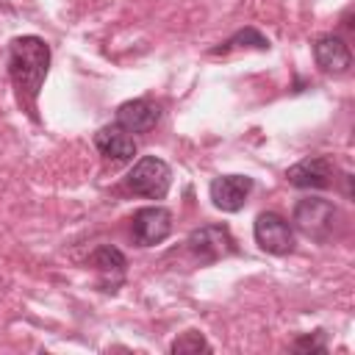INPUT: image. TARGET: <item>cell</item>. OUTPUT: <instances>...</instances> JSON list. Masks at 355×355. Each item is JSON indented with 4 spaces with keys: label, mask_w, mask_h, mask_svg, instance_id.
Listing matches in <instances>:
<instances>
[{
    "label": "cell",
    "mask_w": 355,
    "mask_h": 355,
    "mask_svg": "<svg viewBox=\"0 0 355 355\" xmlns=\"http://www.w3.org/2000/svg\"><path fill=\"white\" fill-rule=\"evenodd\" d=\"M133 241L139 247H155L172 233V214L161 205L139 208L133 216Z\"/></svg>",
    "instance_id": "cell-6"
},
{
    "label": "cell",
    "mask_w": 355,
    "mask_h": 355,
    "mask_svg": "<svg viewBox=\"0 0 355 355\" xmlns=\"http://www.w3.org/2000/svg\"><path fill=\"white\" fill-rule=\"evenodd\" d=\"M172 186V169L155 155H144L128 172V189L147 200H164Z\"/></svg>",
    "instance_id": "cell-3"
},
{
    "label": "cell",
    "mask_w": 355,
    "mask_h": 355,
    "mask_svg": "<svg viewBox=\"0 0 355 355\" xmlns=\"http://www.w3.org/2000/svg\"><path fill=\"white\" fill-rule=\"evenodd\" d=\"M211 347H208V341L202 338V333H194V330H189V333H183V336H178L175 341H172V347H169V352L172 355H194V352H208Z\"/></svg>",
    "instance_id": "cell-14"
},
{
    "label": "cell",
    "mask_w": 355,
    "mask_h": 355,
    "mask_svg": "<svg viewBox=\"0 0 355 355\" xmlns=\"http://www.w3.org/2000/svg\"><path fill=\"white\" fill-rule=\"evenodd\" d=\"M333 175H336V166L327 155H313V158H305L286 169L288 183L297 189H327L336 180Z\"/></svg>",
    "instance_id": "cell-8"
},
{
    "label": "cell",
    "mask_w": 355,
    "mask_h": 355,
    "mask_svg": "<svg viewBox=\"0 0 355 355\" xmlns=\"http://www.w3.org/2000/svg\"><path fill=\"white\" fill-rule=\"evenodd\" d=\"M50 69V47L39 36H17L8 50V72L19 92L31 100L39 94Z\"/></svg>",
    "instance_id": "cell-1"
},
{
    "label": "cell",
    "mask_w": 355,
    "mask_h": 355,
    "mask_svg": "<svg viewBox=\"0 0 355 355\" xmlns=\"http://www.w3.org/2000/svg\"><path fill=\"white\" fill-rule=\"evenodd\" d=\"M336 216H338V211H336V205L330 200H324V197H302L294 205L291 222L302 236H308L313 241H327L333 236Z\"/></svg>",
    "instance_id": "cell-2"
},
{
    "label": "cell",
    "mask_w": 355,
    "mask_h": 355,
    "mask_svg": "<svg viewBox=\"0 0 355 355\" xmlns=\"http://www.w3.org/2000/svg\"><path fill=\"white\" fill-rule=\"evenodd\" d=\"M252 233H255L258 247L272 255H288L294 250V227L280 214H272V211L258 214Z\"/></svg>",
    "instance_id": "cell-5"
},
{
    "label": "cell",
    "mask_w": 355,
    "mask_h": 355,
    "mask_svg": "<svg viewBox=\"0 0 355 355\" xmlns=\"http://www.w3.org/2000/svg\"><path fill=\"white\" fill-rule=\"evenodd\" d=\"M158 119H161V108L144 97L128 100L116 108V125L125 128L128 133H147L158 125Z\"/></svg>",
    "instance_id": "cell-10"
},
{
    "label": "cell",
    "mask_w": 355,
    "mask_h": 355,
    "mask_svg": "<svg viewBox=\"0 0 355 355\" xmlns=\"http://www.w3.org/2000/svg\"><path fill=\"white\" fill-rule=\"evenodd\" d=\"M92 266L100 272L103 283L108 286L105 291H116V286H119L122 277H125L128 261H125L122 250H116V247H111V244H103V247H97V250L92 252Z\"/></svg>",
    "instance_id": "cell-12"
},
{
    "label": "cell",
    "mask_w": 355,
    "mask_h": 355,
    "mask_svg": "<svg viewBox=\"0 0 355 355\" xmlns=\"http://www.w3.org/2000/svg\"><path fill=\"white\" fill-rule=\"evenodd\" d=\"M247 44H252V47H258V50H269V39H263L255 28H244V31H239L236 36H230L222 47H214L211 53L216 55V53H230L233 47H247Z\"/></svg>",
    "instance_id": "cell-13"
},
{
    "label": "cell",
    "mask_w": 355,
    "mask_h": 355,
    "mask_svg": "<svg viewBox=\"0 0 355 355\" xmlns=\"http://www.w3.org/2000/svg\"><path fill=\"white\" fill-rule=\"evenodd\" d=\"M324 349H327V336H324V330L300 336V338L294 341V352H324Z\"/></svg>",
    "instance_id": "cell-15"
},
{
    "label": "cell",
    "mask_w": 355,
    "mask_h": 355,
    "mask_svg": "<svg viewBox=\"0 0 355 355\" xmlns=\"http://www.w3.org/2000/svg\"><path fill=\"white\" fill-rule=\"evenodd\" d=\"M94 147L100 150V155L103 158H108V161H130L133 155H136V141H133V136L125 130V128H119L116 122L114 125H105V128H100L97 133H94Z\"/></svg>",
    "instance_id": "cell-11"
},
{
    "label": "cell",
    "mask_w": 355,
    "mask_h": 355,
    "mask_svg": "<svg viewBox=\"0 0 355 355\" xmlns=\"http://www.w3.org/2000/svg\"><path fill=\"white\" fill-rule=\"evenodd\" d=\"M186 244L200 263H214V261L236 252V239L230 236V230L225 225H202V227L191 230Z\"/></svg>",
    "instance_id": "cell-4"
},
{
    "label": "cell",
    "mask_w": 355,
    "mask_h": 355,
    "mask_svg": "<svg viewBox=\"0 0 355 355\" xmlns=\"http://www.w3.org/2000/svg\"><path fill=\"white\" fill-rule=\"evenodd\" d=\"M313 58H316V67L322 72H347L349 64H352V53H349V44L341 39V36H333V33H324L313 42Z\"/></svg>",
    "instance_id": "cell-9"
},
{
    "label": "cell",
    "mask_w": 355,
    "mask_h": 355,
    "mask_svg": "<svg viewBox=\"0 0 355 355\" xmlns=\"http://www.w3.org/2000/svg\"><path fill=\"white\" fill-rule=\"evenodd\" d=\"M250 191H252V178H247V175H219L208 186L211 202L225 214L241 211Z\"/></svg>",
    "instance_id": "cell-7"
}]
</instances>
